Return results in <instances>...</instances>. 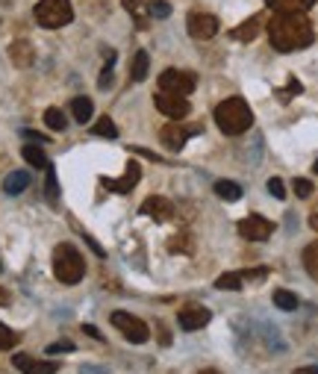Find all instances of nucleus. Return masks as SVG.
<instances>
[{
	"label": "nucleus",
	"instance_id": "1",
	"mask_svg": "<svg viewBox=\"0 0 318 374\" xmlns=\"http://www.w3.org/2000/svg\"><path fill=\"white\" fill-rule=\"evenodd\" d=\"M268 39L274 50L295 53L312 45L315 30H312V21L304 12H274V18L268 21Z\"/></svg>",
	"mask_w": 318,
	"mask_h": 374
},
{
	"label": "nucleus",
	"instance_id": "2",
	"mask_svg": "<svg viewBox=\"0 0 318 374\" xmlns=\"http://www.w3.org/2000/svg\"><path fill=\"white\" fill-rule=\"evenodd\" d=\"M215 124L224 136H242L254 124V112L245 97H227L215 106Z\"/></svg>",
	"mask_w": 318,
	"mask_h": 374
},
{
	"label": "nucleus",
	"instance_id": "3",
	"mask_svg": "<svg viewBox=\"0 0 318 374\" xmlns=\"http://www.w3.org/2000/svg\"><path fill=\"white\" fill-rule=\"evenodd\" d=\"M53 274H57V280L65 286H74L83 280V274H86L83 254L74 245H68V242H62V245H57V250H53Z\"/></svg>",
	"mask_w": 318,
	"mask_h": 374
},
{
	"label": "nucleus",
	"instance_id": "4",
	"mask_svg": "<svg viewBox=\"0 0 318 374\" xmlns=\"http://www.w3.org/2000/svg\"><path fill=\"white\" fill-rule=\"evenodd\" d=\"M36 21L39 27L45 30H59L65 24L74 21V9H71V0H39L36 3Z\"/></svg>",
	"mask_w": 318,
	"mask_h": 374
},
{
	"label": "nucleus",
	"instance_id": "5",
	"mask_svg": "<svg viewBox=\"0 0 318 374\" xmlns=\"http://www.w3.org/2000/svg\"><path fill=\"white\" fill-rule=\"evenodd\" d=\"M197 86V77L192 71H177V68H168L159 74V92H168V95H192Z\"/></svg>",
	"mask_w": 318,
	"mask_h": 374
},
{
	"label": "nucleus",
	"instance_id": "6",
	"mask_svg": "<svg viewBox=\"0 0 318 374\" xmlns=\"http://www.w3.org/2000/svg\"><path fill=\"white\" fill-rule=\"evenodd\" d=\"M112 324L121 330L127 342H136V345H145L148 339H150V330L148 324L141 322V318L136 315H130V313H112Z\"/></svg>",
	"mask_w": 318,
	"mask_h": 374
},
{
	"label": "nucleus",
	"instance_id": "7",
	"mask_svg": "<svg viewBox=\"0 0 318 374\" xmlns=\"http://www.w3.org/2000/svg\"><path fill=\"white\" fill-rule=\"evenodd\" d=\"M266 277H268L266 268H257V271H227V274H221V277L215 280V289H221V292H239V289H245V286L259 283V280H266Z\"/></svg>",
	"mask_w": 318,
	"mask_h": 374
},
{
	"label": "nucleus",
	"instance_id": "8",
	"mask_svg": "<svg viewBox=\"0 0 318 374\" xmlns=\"http://www.w3.org/2000/svg\"><path fill=\"white\" fill-rule=\"evenodd\" d=\"M186 27H189V36L197 41H210L218 36V18L210 12H189Z\"/></svg>",
	"mask_w": 318,
	"mask_h": 374
},
{
	"label": "nucleus",
	"instance_id": "9",
	"mask_svg": "<svg viewBox=\"0 0 318 374\" xmlns=\"http://www.w3.org/2000/svg\"><path fill=\"white\" fill-rule=\"evenodd\" d=\"M236 230H239V236L248 239V242H266L274 233V224L268 222V218H262V215H248V218H242V222L236 224Z\"/></svg>",
	"mask_w": 318,
	"mask_h": 374
},
{
	"label": "nucleus",
	"instance_id": "10",
	"mask_svg": "<svg viewBox=\"0 0 318 374\" xmlns=\"http://www.w3.org/2000/svg\"><path fill=\"white\" fill-rule=\"evenodd\" d=\"M195 133H201V127H183L180 121H171V124H166L159 130V139H162V145L171 148V150H183V145L189 141V136Z\"/></svg>",
	"mask_w": 318,
	"mask_h": 374
},
{
	"label": "nucleus",
	"instance_id": "11",
	"mask_svg": "<svg viewBox=\"0 0 318 374\" xmlns=\"http://www.w3.org/2000/svg\"><path fill=\"white\" fill-rule=\"evenodd\" d=\"M153 104H157L159 112L166 115V118H171V121H180V118L189 115V101H186V97H180V95L159 92L157 97H153Z\"/></svg>",
	"mask_w": 318,
	"mask_h": 374
},
{
	"label": "nucleus",
	"instance_id": "12",
	"mask_svg": "<svg viewBox=\"0 0 318 374\" xmlns=\"http://www.w3.org/2000/svg\"><path fill=\"white\" fill-rule=\"evenodd\" d=\"M12 366H15L21 374H57V371H59V362L39 360V357H30V354L12 357Z\"/></svg>",
	"mask_w": 318,
	"mask_h": 374
},
{
	"label": "nucleus",
	"instance_id": "13",
	"mask_svg": "<svg viewBox=\"0 0 318 374\" xmlns=\"http://www.w3.org/2000/svg\"><path fill=\"white\" fill-rule=\"evenodd\" d=\"M139 180H141V168H139L136 162H130V165H127V171H124V177H118V180H112V177H101V186H103V189H109V192H115V195H130Z\"/></svg>",
	"mask_w": 318,
	"mask_h": 374
},
{
	"label": "nucleus",
	"instance_id": "14",
	"mask_svg": "<svg viewBox=\"0 0 318 374\" xmlns=\"http://www.w3.org/2000/svg\"><path fill=\"white\" fill-rule=\"evenodd\" d=\"M210 318H212V313L206 310V306H201V304H189V306H183V310L177 313L180 330H201L203 324H210Z\"/></svg>",
	"mask_w": 318,
	"mask_h": 374
},
{
	"label": "nucleus",
	"instance_id": "15",
	"mask_svg": "<svg viewBox=\"0 0 318 374\" xmlns=\"http://www.w3.org/2000/svg\"><path fill=\"white\" fill-rule=\"evenodd\" d=\"M141 215H148L153 218V222H168V218L174 215V204L168 201V197H162V195H150L145 204H141Z\"/></svg>",
	"mask_w": 318,
	"mask_h": 374
},
{
	"label": "nucleus",
	"instance_id": "16",
	"mask_svg": "<svg viewBox=\"0 0 318 374\" xmlns=\"http://www.w3.org/2000/svg\"><path fill=\"white\" fill-rule=\"evenodd\" d=\"M9 59H12L18 68H30L32 59H36V50H32L30 41L18 39V41H12V45H9Z\"/></svg>",
	"mask_w": 318,
	"mask_h": 374
},
{
	"label": "nucleus",
	"instance_id": "17",
	"mask_svg": "<svg viewBox=\"0 0 318 374\" xmlns=\"http://www.w3.org/2000/svg\"><path fill=\"white\" fill-rule=\"evenodd\" d=\"M148 71H150V53L148 50H136L133 53V62H130V80H148Z\"/></svg>",
	"mask_w": 318,
	"mask_h": 374
},
{
	"label": "nucleus",
	"instance_id": "18",
	"mask_svg": "<svg viewBox=\"0 0 318 374\" xmlns=\"http://www.w3.org/2000/svg\"><path fill=\"white\" fill-rule=\"evenodd\" d=\"M71 115H74V121L77 124H86V121H92V115H95V104H92V97H74L71 101Z\"/></svg>",
	"mask_w": 318,
	"mask_h": 374
},
{
	"label": "nucleus",
	"instance_id": "19",
	"mask_svg": "<svg viewBox=\"0 0 318 374\" xmlns=\"http://www.w3.org/2000/svg\"><path fill=\"white\" fill-rule=\"evenodd\" d=\"M266 3L277 12H306L315 6V0H266Z\"/></svg>",
	"mask_w": 318,
	"mask_h": 374
},
{
	"label": "nucleus",
	"instance_id": "20",
	"mask_svg": "<svg viewBox=\"0 0 318 374\" xmlns=\"http://www.w3.org/2000/svg\"><path fill=\"white\" fill-rule=\"evenodd\" d=\"M30 186V174L27 171H12V174H6V180H3V192L6 195H21Z\"/></svg>",
	"mask_w": 318,
	"mask_h": 374
},
{
	"label": "nucleus",
	"instance_id": "21",
	"mask_svg": "<svg viewBox=\"0 0 318 374\" xmlns=\"http://www.w3.org/2000/svg\"><path fill=\"white\" fill-rule=\"evenodd\" d=\"M21 157H24L30 165H32V168H48V153L45 150H41L39 145H24V148H21Z\"/></svg>",
	"mask_w": 318,
	"mask_h": 374
},
{
	"label": "nucleus",
	"instance_id": "22",
	"mask_svg": "<svg viewBox=\"0 0 318 374\" xmlns=\"http://www.w3.org/2000/svg\"><path fill=\"white\" fill-rule=\"evenodd\" d=\"M257 36H259V18H250L242 27H236L230 32V39H236V41H254Z\"/></svg>",
	"mask_w": 318,
	"mask_h": 374
},
{
	"label": "nucleus",
	"instance_id": "23",
	"mask_svg": "<svg viewBox=\"0 0 318 374\" xmlns=\"http://www.w3.org/2000/svg\"><path fill=\"white\" fill-rule=\"evenodd\" d=\"M215 195L221 197V201H239V197H242V186L239 183H233V180H218L215 183Z\"/></svg>",
	"mask_w": 318,
	"mask_h": 374
},
{
	"label": "nucleus",
	"instance_id": "24",
	"mask_svg": "<svg viewBox=\"0 0 318 374\" xmlns=\"http://www.w3.org/2000/svg\"><path fill=\"white\" fill-rule=\"evenodd\" d=\"M274 306L283 313H295L298 310V295H292L289 289H274Z\"/></svg>",
	"mask_w": 318,
	"mask_h": 374
},
{
	"label": "nucleus",
	"instance_id": "25",
	"mask_svg": "<svg viewBox=\"0 0 318 374\" xmlns=\"http://www.w3.org/2000/svg\"><path fill=\"white\" fill-rule=\"evenodd\" d=\"M304 268H306V274H310L312 280H318V242L304 248Z\"/></svg>",
	"mask_w": 318,
	"mask_h": 374
},
{
	"label": "nucleus",
	"instance_id": "26",
	"mask_svg": "<svg viewBox=\"0 0 318 374\" xmlns=\"http://www.w3.org/2000/svg\"><path fill=\"white\" fill-rule=\"evenodd\" d=\"M45 124H48L50 130H57V133H62V130L68 127V118H65L62 109L50 106V109H45Z\"/></svg>",
	"mask_w": 318,
	"mask_h": 374
},
{
	"label": "nucleus",
	"instance_id": "27",
	"mask_svg": "<svg viewBox=\"0 0 318 374\" xmlns=\"http://www.w3.org/2000/svg\"><path fill=\"white\" fill-rule=\"evenodd\" d=\"M92 133H95V136H101V139H118V127H115V121H112V118L103 115V118L92 127Z\"/></svg>",
	"mask_w": 318,
	"mask_h": 374
},
{
	"label": "nucleus",
	"instance_id": "28",
	"mask_svg": "<svg viewBox=\"0 0 318 374\" xmlns=\"http://www.w3.org/2000/svg\"><path fill=\"white\" fill-rule=\"evenodd\" d=\"M106 53V65H103V71H101V77H97V86L106 92L109 86H112V62H115V50H103Z\"/></svg>",
	"mask_w": 318,
	"mask_h": 374
},
{
	"label": "nucleus",
	"instance_id": "29",
	"mask_svg": "<svg viewBox=\"0 0 318 374\" xmlns=\"http://www.w3.org/2000/svg\"><path fill=\"white\" fill-rule=\"evenodd\" d=\"M148 15L150 18H168L171 15V3L168 0H148Z\"/></svg>",
	"mask_w": 318,
	"mask_h": 374
},
{
	"label": "nucleus",
	"instance_id": "30",
	"mask_svg": "<svg viewBox=\"0 0 318 374\" xmlns=\"http://www.w3.org/2000/svg\"><path fill=\"white\" fill-rule=\"evenodd\" d=\"M45 171H48V180H45V189H48V201H50V204H57V201H59V183H57V171H53L50 165H48Z\"/></svg>",
	"mask_w": 318,
	"mask_h": 374
},
{
	"label": "nucleus",
	"instance_id": "31",
	"mask_svg": "<svg viewBox=\"0 0 318 374\" xmlns=\"http://www.w3.org/2000/svg\"><path fill=\"white\" fill-rule=\"evenodd\" d=\"M18 345V333L12 327H6V324H0V351H9V348H15Z\"/></svg>",
	"mask_w": 318,
	"mask_h": 374
},
{
	"label": "nucleus",
	"instance_id": "32",
	"mask_svg": "<svg viewBox=\"0 0 318 374\" xmlns=\"http://www.w3.org/2000/svg\"><path fill=\"white\" fill-rule=\"evenodd\" d=\"M301 92H304V86H301V83H298V80H295V77H292L286 89H280V92H277V97H280V104H289L292 97H295V95H301Z\"/></svg>",
	"mask_w": 318,
	"mask_h": 374
},
{
	"label": "nucleus",
	"instance_id": "33",
	"mask_svg": "<svg viewBox=\"0 0 318 374\" xmlns=\"http://www.w3.org/2000/svg\"><path fill=\"white\" fill-rule=\"evenodd\" d=\"M168 250H171V254H177V250H186V254H189V250H192L189 236H186V233L180 236V233H177V236H174V239L168 242Z\"/></svg>",
	"mask_w": 318,
	"mask_h": 374
},
{
	"label": "nucleus",
	"instance_id": "34",
	"mask_svg": "<svg viewBox=\"0 0 318 374\" xmlns=\"http://www.w3.org/2000/svg\"><path fill=\"white\" fill-rule=\"evenodd\" d=\"M268 192L277 197V201H283V197H286V186H283L280 177H271V180H268Z\"/></svg>",
	"mask_w": 318,
	"mask_h": 374
},
{
	"label": "nucleus",
	"instance_id": "35",
	"mask_svg": "<svg viewBox=\"0 0 318 374\" xmlns=\"http://www.w3.org/2000/svg\"><path fill=\"white\" fill-rule=\"evenodd\" d=\"M292 186H295V195H298V197H310V195H312V183L304 180V177H298Z\"/></svg>",
	"mask_w": 318,
	"mask_h": 374
},
{
	"label": "nucleus",
	"instance_id": "36",
	"mask_svg": "<svg viewBox=\"0 0 318 374\" xmlns=\"http://www.w3.org/2000/svg\"><path fill=\"white\" fill-rule=\"evenodd\" d=\"M62 351H74V345L71 342H53V345H48V354H62Z\"/></svg>",
	"mask_w": 318,
	"mask_h": 374
},
{
	"label": "nucleus",
	"instance_id": "37",
	"mask_svg": "<svg viewBox=\"0 0 318 374\" xmlns=\"http://www.w3.org/2000/svg\"><path fill=\"white\" fill-rule=\"evenodd\" d=\"M124 6H127V9H130V12H133V15H139L141 9L148 6V0H124Z\"/></svg>",
	"mask_w": 318,
	"mask_h": 374
},
{
	"label": "nucleus",
	"instance_id": "38",
	"mask_svg": "<svg viewBox=\"0 0 318 374\" xmlns=\"http://www.w3.org/2000/svg\"><path fill=\"white\" fill-rule=\"evenodd\" d=\"M80 374H109L106 368H101V366H83L80 368Z\"/></svg>",
	"mask_w": 318,
	"mask_h": 374
},
{
	"label": "nucleus",
	"instance_id": "39",
	"mask_svg": "<svg viewBox=\"0 0 318 374\" xmlns=\"http://www.w3.org/2000/svg\"><path fill=\"white\" fill-rule=\"evenodd\" d=\"M21 136H27V139H36V141H41V145H45V141H48V136H41V133H32V130H21Z\"/></svg>",
	"mask_w": 318,
	"mask_h": 374
},
{
	"label": "nucleus",
	"instance_id": "40",
	"mask_svg": "<svg viewBox=\"0 0 318 374\" xmlns=\"http://www.w3.org/2000/svg\"><path fill=\"white\" fill-rule=\"evenodd\" d=\"M83 330H86V333H89L92 339H101V342H103V333H101V330H97V327H92V324H86Z\"/></svg>",
	"mask_w": 318,
	"mask_h": 374
},
{
	"label": "nucleus",
	"instance_id": "41",
	"mask_svg": "<svg viewBox=\"0 0 318 374\" xmlns=\"http://www.w3.org/2000/svg\"><path fill=\"white\" fill-rule=\"evenodd\" d=\"M292 374H318V366H304V368H295Z\"/></svg>",
	"mask_w": 318,
	"mask_h": 374
},
{
	"label": "nucleus",
	"instance_id": "42",
	"mask_svg": "<svg viewBox=\"0 0 318 374\" xmlns=\"http://www.w3.org/2000/svg\"><path fill=\"white\" fill-rule=\"evenodd\" d=\"M201 374H221V371H215V368H206V371H201Z\"/></svg>",
	"mask_w": 318,
	"mask_h": 374
},
{
	"label": "nucleus",
	"instance_id": "43",
	"mask_svg": "<svg viewBox=\"0 0 318 374\" xmlns=\"http://www.w3.org/2000/svg\"><path fill=\"white\" fill-rule=\"evenodd\" d=\"M312 171H315V174H318V162H315V165H312Z\"/></svg>",
	"mask_w": 318,
	"mask_h": 374
}]
</instances>
